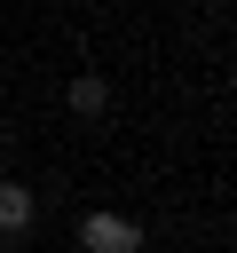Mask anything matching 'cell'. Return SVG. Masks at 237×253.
Instances as JSON below:
<instances>
[{
	"instance_id": "6da1fadb",
	"label": "cell",
	"mask_w": 237,
	"mask_h": 253,
	"mask_svg": "<svg viewBox=\"0 0 237 253\" xmlns=\"http://www.w3.org/2000/svg\"><path fill=\"white\" fill-rule=\"evenodd\" d=\"M79 245H87V253H142V229H134L126 213H87V221H79Z\"/></svg>"
},
{
	"instance_id": "7a4b0ae2",
	"label": "cell",
	"mask_w": 237,
	"mask_h": 253,
	"mask_svg": "<svg viewBox=\"0 0 237 253\" xmlns=\"http://www.w3.org/2000/svg\"><path fill=\"white\" fill-rule=\"evenodd\" d=\"M32 213H40V206H32V190H24V182H0V237H24V229H32Z\"/></svg>"
},
{
	"instance_id": "3957f363",
	"label": "cell",
	"mask_w": 237,
	"mask_h": 253,
	"mask_svg": "<svg viewBox=\"0 0 237 253\" xmlns=\"http://www.w3.org/2000/svg\"><path fill=\"white\" fill-rule=\"evenodd\" d=\"M103 103H111V87H103L95 71H87V79H71V111H79V119H95Z\"/></svg>"
}]
</instances>
